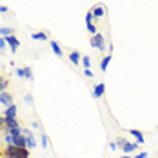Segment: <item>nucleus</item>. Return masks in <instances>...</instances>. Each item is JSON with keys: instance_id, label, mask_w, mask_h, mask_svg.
<instances>
[{"instance_id": "nucleus-5", "label": "nucleus", "mask_w": 158, "mask_h": 158, "mask_svg": "<svg viewBox=\"0 0 158 158\" xmlns=\"http://www.w3.org/2000/svg\"><path fill=\"white\" fill-rule=\"evenodd\" d=\"M104 93H106V84L104 82H100V84H95L93 85V91H91V95H93V98H102L104 96Z\"/></svg>"}, {"instance_id": "nucleus-22", "label": "nucleus", "mask_w": 158, "mask_h": 158, "mask_svg": "<svg viewBox=\"0 0 158 158\" xmlns=\"http://www.w3.org/2000/svg\"><path fill=\"white\" fill-rule=\"evenodd\" d=\"M15 73H16V77H20V78H26V67H16Z\"/></svg>"}, {"instance_id": "nucleus-28", "label": "nucleus", "mask_w": 158, "mask_h": 158, "mask_svg": "<svg viewBox=\"0 0 158 158\" xmlns=\"http://www.w3.org/2000/svg\"><path fill=\"white\" fill-rule=\"evenodd\" d=\"M84 75H85V77H87V78H93V77H95V75H93V71H91V69H84Z\"/></svg>"}, {"instance_id": "nucleus-16", "label": "nucleus", "mask_w": 158, "mask_h": 158, "mask_svg": "<svg viewBox=\"0 0 158 158\" xmlns=\"http://www.w3.org/2000/svg\"><path fill=\"white\" fill-rule=\"evenodd\" d=\"M9 135H13V136H22L24 135V129L22 127H13V129H6Z\"/></svg>"}, {"instance_id": "nucleus-32", "label": "nucleus", "mask_w": 158, "mask_h": 158, "mask_svg": "<svg viewBox=\"0 0 158 158\" xmlns=\"http://www.w3.org/2000/svg\"><path fill=\"white\" fill-rule=\"evenodd\" d=\"M7 11H9L7 6H0V13H7Z\"/></svg>"}, {"instance_id": "nucleus-9", "label": "nucleus", "mask_w": 158, "mask_h": 158, "mask_svg": "<svg viewBox=\"0 0 158 158\" xmlns=\"http://www.w3.org/2000/svg\"><path fill=\"white\" fill-rule=\"evenodd\" d=\"M129 131V135L136 140V143H143L145 142V138H143V133L142 131H138V129H127Z\"/></svg>"}, {"instance_id": "nucleus-24", "label": "nucleus", "mask_w": 158, "mask_h": 158, "mask_svg": "<svg viewBox=\"0 0 158 158\" xmlns=\"http://www.w3.org/2000/svg\"><path fill=\"white\" fill-rule=\"evenodd\" d=\"M6 87H7V80L4 78V77H0V93H4Z\"/></svg>"}, {"instance_id": "nucleus-1", "label": "nucleus", "mask_w": 158, "mask_h": 158, "mask_svg": "<svg viewBox=\"0 0 158 158\" xmlns=\"http://www.w3.org/2000/svg\"><path fill=\"white\" fill-rule=\"evenodd\" d=\"M2 156L6 158H29V149L27 147H18V145H6L2 151Z\"/></svg>"}, {"instance_id": "nucleus-4", "label": "nucleus", "mask_w": 158, "mask_h": 158, "mask_svg": "<svg viewBox=\"0 0 158 158\" xmlns=\"http://www.w3.org/2000/svg\"><path fill=\"white\" fill-rule=\"evenodd\" d=\"M6 44H7V48L11 49V53H16V51H18V48H20V40L16 38L15 35L6 36Z\"/></svg>"}, {"instance_id": "nucleus-17", "label": "nucleus", "mask_w": 158, "mask_h": 158, "mask_svg": "<svg viewBox=\"0 0 158 158\" xmlns=\"http://www.w3.org/2000/svg\"><path fill=\"white\" fill-rule=\"evenodd\" d=\"M15 145H18V147H27V140H26V136H24V135H22V136H16Z\"/></svg>"}, {"instance_id": "nucleus-29", "label": "nucleus", "mask_w": 158, "mask_h": 158, "mask_svg": "<svg viewBox=\"0 0 158 158\" xmlns=\"http://www.w3.org/2000/svg\"><path fill=\"white\" fill-rule=\"evenodd\" d=\"M26 78L33 80V73H31V69H29V67H26Z\"/></svg>"}, {"instance_id": "nucleus-23", "label": "nucleus", "mask_w": 158, "mask_h": 158, "mask_svg": "<svg viewBox=\"0 0 158 158\" xmlns=\"http://www.w3.org/2000/svg\"><path fill=\"white\" fill-rule=\"evenodd\" d=\"M42 147H44V149H48L49 147V138H48L46 133H42Z\"/></svg>"}, {"instance_id": "nucleus-34", "label": "nucleus", "mask_w": 158, "mask_h": 158, "mask_svg": "<svg viewBox=\"0 0 158 158\" xmlns=\"http://www.w3.org/2000/svg\"><path fill=\"white\" fill-rule=\"evenodd\" d=\"M122 158H131V156H129V155H124V156H122Z\"/></svg>"}, {"instance_id": "nucleus-31", "label": "nucleus", "mask_w": 158, "mask_h": 158, "mask_svg": "<svg viewBox=\"0 0 158 158\" xmlns=\"http://www.w3.org/2000/svg\"><path fill=\"white\" fill-rule=\"evenodd\" d=\"M109 149H113V151H116V149H118V143L111 142V143H109Z\"/></svg>"}, {"instance_id": "nucleus-21", "label": "nucleus", "mask_w": 158, "mask_h": 158, "mask_svg": "<svg viewBox=\"0 0 158 158\" xmlns=\"http://www.w3.org/2000/svg\"><path fill=\"white\" fill-rule=\"evenodd\" d=\"M13 127H20L18 126V120H7V122H6V129H13Z\"/></svg>"}, {"instance_id": "nucleus-25", "label": "nucleus", "mask_w": 158, "mask_h": 158, "mask_svg": "<svg viewBox=\"0 0 158 158\" xmlns=\"http://www.w3.org/2000/svg\"><path fill=\"white\" fill-rule=\"evenodd\" d=\"M24 102H26L27 106H33V95L31 93H27V95L24 96Z\"/></svg>"}, {"instance_id": "nucleus-33", "label": "nucleus", "mask_w": 158, "mask_h": 158, "mask_svg": "<svg viewBox=\"0 0 158 158\" xmlns=\"http://www.w3.org/2000/svg\"><path fill=\"white\" fill-rule=\"evenodd\" d=\"M135 158H147V153H145V151H143V153H138Z\"/></svg>"}, {"instance_id": "nucleus-18", "label": "nucleus", "mask_w": 158, "mask_h": 158, "mask_svg": "<svg viewBox=\"0 0 158 158\" xmlns=\"http://www.w3.org/2000/svg\"><path fill=\"white\" fill-rule=\"evenodd\" d=\"M82 65H84V69H91V58H89V56H87V55H85V56H84V55H82Z\"/></svg>"}, {"instance_id": "nucleus-10", "label": "nucleus", "mask_w": 158, "mask_h": 158, "mask_svg": "<svg viewBox=\"0 0 158 158\" xmlns=\"http://www.w3.org/2000/svg\"><path fill=\"white\" fill-rule=\"evenodd\" d=\"M48 42H49V46H51V49H53V53H55L58 58H62L64 51H62V48H60V44H58L56 40H48Z\"/></svg>"}, {"instance_id": "nucleus-11", "label": "nucleus", "mask_w": 158, "mask_h": 158, "mask_svg": "<svg viewBox=\"0 0 158 158\" xmlns=\"http://www.w3.org/2000/svg\"><path fill=\"white\" fill-rule=\"evenodd\" d=\"M91 13H93V18H102V16L106 15V7L102 4H96L95 7L91 9Z\"/></svg>"}, {"instance_id": "nucleus-27", "label": "nucleus", "mask_w": 158, "mask_h": 158, "mask_svg": "<svg viewBox=\"0 0 158 158\" xmlns=\"http://www.w3.org/2000/svg\"><path fill=\"white\" fill-rule=\"evenodd\" d=\"M6 48H7V44H6V38H4V36H0V51H4Z\"/></svg>"}, {"instance_id": "nucleus-2", "label": "nucleus", "mask_w": 158, "mask_h": 158, "mask_svg": "<svg viewBox=\"0 0 158 158\" xmlns=\"http://www.w3.org/2000/svg\"><path fill=\"white\" fill-rule=\"evenodd\" d=\"M107 40H106V36L102 35V33H96L91 36V48L93 49H100V51H106L107 49V44H106Z\"/></svg>"}, {"instance_id": "nucleus-35", "label": "nucleus", "mask_w": 158, "mask_h": 158, "mask_svg": "<svg viewBox=\"0 0 158 158\" xmlns=\"http://www.w3.org/2000/svg\"><path fill=\"white\" fill-rule=\"evenodd\" d=\"M0 156H2V151H0Z\"/></svg>"}, {"instance_id": "nucleus-26", "label": "nucleus", "mask_w": 158, "mask_h": 158, "mask_svg": "<svg viewBox=\"0 0 158 158\" xmlns=\"http://www.w3.org/2000/svg\"><path fill=\"white\" fill-rule=\"evenodd\" d=\"M85 24H93V13H91V9L85 13Z\"/></svg>"}, {"instance_id": "nucleus-8", "label": "nucleus", "mask_w": 158, "mask_h": 158, "mask_svg": "<svg viewBox=\"0 0 158 158\" xmlns=\"http://www.w3.org/2000/svg\"><path fill=\"white\" fill-rule=\"evenodd\" d=\"M24 136H26V140H27V149H35V147H36V140H35V136H33L31 129H24Z\"/></svg>"}, {"instance_id": "nucleus-19", "label": "nucleus", "mask_w": 158, "mask_h": 158, "mask_svg": "<svg viewBox=\"0 0 158 158\" xmlns=\"http://www.w3.org/2000/svg\"><path fill=\"white\" fill-rule=\"evenodd\" d=\"M9 35H15L13 33V27H0V36H9Z\"/></svg>"}, {"instance_id": "nucleus-3", "label": "nucleus", "mask_w": 158, "mask_h": 158, "mask_svg": "<svg viewBox=\"0 0 158 158\" xmlns=\"http://www.w3.org/2000/svg\"><path fill=\"white\" fill-rule=\"evenodd\" d=\"M118 147L124 151V155H131V153H135L136 149H138V145L140 143H136V142H129V140H118Z\"/></svg>"}, {"instance_id": "nucleus-6", "label": "nucleus", "mask_w": 158, "mask_h": 158, "mask_svg": "<svg viewBox=\"0 0 158 158\" xmlns=\"http://www.w3.org/2000/svg\"><path fill=\"white\" fill-rule=\"evenodd\" d=\"M16 111H18L16 104L9 106V107H6V113H4V120H6V122H7V120H15V118H16Z\"/></svg>"}, {"instance_id": "nucleus-7", "label": "nucleus", "mask_w": 158, "mask_h": 158, "mask_svg": "<svg viewBox=\"0 0 158 158\" xmlns=\"http://www.w3.org/2000/svg\"><path fill=\"white\" fill-rule=\"evenodd\" d=\"M0 104H2V106H6V107L13 106V95H11V93H7V91L0 93Z\"/></svg>"}, {"instance_id": "nucleus-15", "label": "nucleus", "mask_w": 158, "mask_h": 158, "mask_svg": "<svg viewBox=\"0 0 158 158\" xmlns=\"http://www.w3.org/2000/svg\"><path fill=\"white\" fill-rule=\"evenodd\" d=\"M4 140H6V145H15L16 136H13V135H9V133L6 131V133H4Z\"/></svg>"}, {"instance_id": "nucleus-12", "label": "nucleus", "mask_w": 158, "mask_h": 158, "mask_svg": "<svg viewBox=\"0 0 158 158\" xmlns=\"http://www.w3.org/2000/svg\"><path fill=\"white\" fill-rule=\"evenodd\" d=\"M111 58H113L111 51L107 53V55L102 56V60H100V69H102V71H107V67H109V64H111Z\"/></svg>"}, {"instance_id": "nucleus-20", "label": "nucleus", "mask_w": 158, "mask_h": 158, "mask_svg": "<svg viewBox=\"0 0 158 158\" xmlns=\"http://www.w3.org/2000/svg\"><path fill=\"white\" fill-rule=\"evenodd\" d=\"M85 29L91 33V36H93V35H96V33H100V31H98V27H96L95 24H87V26H85Z\"/></svg>"}, {"instance_id": "nucleus-13", "label": "nucleus", "mask_w": 158, "mask_h": 158, "mask_svg": "<svg viewBox=\"0 0 158 158\" xmlns=\"http://www.w3.org/2000/svg\"><path fill=\"white\" fill-rule=\"evenodd\" d=\"M69 60H71V64H75V65H78L80 62H82V55H80L78 51H71L69 53V56H67Z\"/></svg>"}, {"instance_id": "nucleus-14", "label": "nucleus", "mask_w": 158, "mask_h": 158, "mask_svg": "<svg viewBox=\"0 0 158 158\" xmlns=\"http://www.w3.org/2000/svg\"><path fill=\"white\" fill-rule=\"evenodd\" d=\"M31 38H33V40H49V38H48V33H44V31L33 33Z\"/></svg>"}, {"instance_id": "nucleus-30", "label": "nucleus", "mask_w": 158, "mask_h": 158, "mask_svg": "<svg viewBox=\"0 0 158 158\" xmlns=\"http://www.w3.org/2000/svg\"><path fill=\"white\" fill-rule=\"evenodd\" d=\"M0 129H6V120H4V116H0Z\"/></svg>"}]
</instances>
